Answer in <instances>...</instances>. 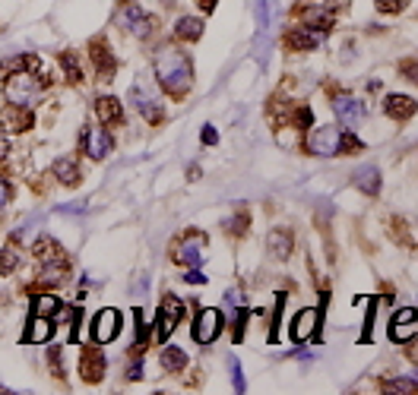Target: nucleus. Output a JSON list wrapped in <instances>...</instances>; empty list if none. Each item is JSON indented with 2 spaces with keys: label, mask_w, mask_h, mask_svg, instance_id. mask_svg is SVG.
Listing matches in <instances>:
<instances>
[{
  "label": "nucleus",
  "mask_w": 418,
  "mask_h": 395,
  "mask_svg": "<svg viewBox=\"0 0 418 395\" xmlns=\"http://www.w3.org/2000/svg\"><path fill=\"white\" fill-rule=\"evenodd\" d=\"M156 76H159V86L165 88L174 101H184L187 95H191V86H193V64L181 47H174V45L159 47Z\"/></svg>",
  "instance_id": "obj_1"
},
{
  "label": "nucleus",
  "mask_w": 418,
  "mask_h": 395,
  "mask_svg": "<svg viewBox=\"0 0 418 395\" xmlns=\"http://www.w3.org/2000/svg\"><path fill=\"white\" fill-rule=\"evenodd\" d=\"M305 149L311 155L329 159V155H342V152H358V149H365V146H361L352 133H342L339 127H317L314 133H307Z\"/></svg>",
  "instance_id": "obj_2"
},
{
  "label": "nucleus",
  "mask_w": 418,
  "mask_h": 395,
  "mask_svg": "<svg viewBox=\"0 0 418 395\" xmlns=\"http://www.w3.org/2000/svg\"><path fill=\"white\" fill-rule=\"evenodd\" d=\"M114 25H118L124 35H137V38H152L159 29V16L146 13L140 4L133 0H120L118 10H114Z\"/></svg>",
  "instance_id": "obj_3"
},
{
  "label": "nucleus",
  "mask_w": 418,
  "mask_h": 395,
  "mask_svg": "<svg viewBox=\"0 0 418 395\" xmlns=\"http://www.w3.org/2000/svg\"><path fill=\"white\" fill-rule=\"evenodd\" d=\"M45 86H48V79H38L35 70H13V73H6V79H4V95L10 105L26 108L45 92Z\"/></svg>",
  "instance_id": "obj_4"
},
{
  "label": "nucleus",
  "mask_w": 418,
  "mask_h": 395,
  "mask_svg": "<svg viewBox=\"0 0 418 395\" xmlns=\"http://www.w3.org/2000/svg\"><path fill=\"white\" fill-rule=\"evenodd\" d=\"M203 247H206V234L203 231H184L178 234L171 247V260L174 265H184V269H197L203 263Z\"/></svg>",
  "instance_id": "obj_5"
},
{
  "label": "nucleus",
  "mask_w": 418,
  "mask_h": 395,
  "mask_svg": "<svg viewBox=\"0 0 418 395\" xmlns=\"http://www.w3.org/2000/svg\"><path fill=\"white\" fill-rule=\"evenodd\" d=\"M329 101H333V114L336 120H339L342 127H349V130H355V127L365 120V101L355 98V95L349 92H336V88H329Z\"/></svg>",
  "instance_id": "obj_6"
},
{
  "label": "nucleus",
  "mask_w": 418,
  "mask_h": 395,
  "mask_svg": "<svg viewBox=\"0 0 418 395\" xmlns=\"http://www.w3.org/2000/svg\"><path fill=\"white\" fill-rule=\"evenodd\" d=\"M130 101H133V108H137V111L143 114L152 127L165 120V108H162V101H159V95H156V88H152V86L133 83L130 86Z\"/></svg>",
  "instance_id": "obj_7"
},
{
  "label": "nucleus",
  "mask_w": 418,
  "mask_h": 395,
  "mask_svg": "<svg viewBox=\"0 0 418 395\" xmlns=\"http://www.w3.org/2000/svg\"><path fill=\"white\" fill-rule=\"evenodd\" d=\"M184 319V301L174 294L162 297V307H159V319H156V338L159 342H168L171 332L178 329V323Z\"/></svg>",
  "instance_id": "obj_8"
},
{
  "label": "nucleus",
  "mask_w": 418,
  "mask_h": 395,
  "mask_svg": "<svg viewBox=\"0 0 418 395\" xmlns=\"http://www.w3.org/2000/svg\"><path fill=\"white\" fill-rule=\"evenodd\" d=\"M79 149H83L92 161H102L114 149V139L105 127H83V133H79Z\"/></svg>",
  "instance_id": "obj_9"
},
{
  "label": "nucleus",
  "mask_w": 418,
  "mask_h": 395,
  "mask_svg": "<svg viewBox=\"0 0 418 395\" xmlns=\"http://www.w3.org/2000/svg\"><path fill=\"white\" fill-rule=\"evenodd\" d=\"M89 57H92V67H96L98 83H111L114 73H118V60H114V54H111V47H108L105 38H92Z\"/></svg>",
  "instance_id": "obj_10"
},
{
  "label": "nucleus",
  "mask_w": 418,
  "mask_h": 395,
  "mask_svg": "<svg viewBox=\"0 0 418 395\" xmlns=\"http://www.w3.org/2000/svg\"><path fill=\"white\" fill-rule=\"evenodd\" d=\"M295 13L301 16V23H305L307 29H311V32H320V35H327V32L336 25V10H333V6L301 4V6H295Z\"/></svg>",
  "instance_id": "obj_11"
},
{
  "label": "nucleus",
  "mask_w": 418,
  "mask_h": 395,
  "mask_svg": "<svg viewBox=\"0 0 418 395\" xmlns=\"http://www.w3.org/2000/svg\"><path fill=\"white\" fill-rule=\"evenodd\" d=\"M120 326H124V319H120V313L114 307L98 310L96 319H92V338H96V345L114 342V338L120 336Z\"/></svg>",
  "instance_id": "obj_12"
},
{
  "label": "nucleus",
  "mask_w": 418,
  "mask_h": 395,
  "mask_svg": "<svg viewBox=\"0 0 418 395\" xmlns=\"http://www.w3.org/2000/svg\"><path fill=\"white\" fill-rule=\"evenodd\" d=\"M222 332V313L215 307H203L193 319V342L197 345H213Z\"/></svg>",
  "instance_id": "obj_13"
},
{
  "label": "nucleus",
  "mask_w": 418,
  "mask_h": 395,
  "mask_svg": "<svg viewBox=\"0 0 418 395\" xmlns=\"http://www.w3.org/2000/svg\"><path fill=\"white\" fill-rule=\"evenodd\" d=\"M32 124H35V118H32V111H26L23 105H6L4 111H0V130L6 136H19V133L32 130Z\"/></svg>",
  "instance_id": "obj_14"
},
{
  "label": "nucleus",
  "mask_w": 418,
  "mask_h": 395,
  "mask_svg": "<svg viewBox=\"0 0 418 395\" xmlns=\"http://www.w3.org/2000/svg\"><path fill=\"white\" fill-rule=\"evenodd\" d=\"M317 329H320V310H314V307H305V310H298L295 313V319H292V342H311V338H317Z\"/></svg>",
  "instance_id": "obj_15"
},
{
  "label": "nucleus",
  "mask_w": 418,
  "mask_h": 395,
  "mask_svg": "<svg viewBox=\"0 0 418 395\" xmlns=\"http://www.w3.org/2000/svg\"><path fill=\"white\" fill-rule=\"evenodd\" d=\"M105 370H108L105 354L98 348H83V354H79V379L83 383H102Z\"/></svg>",
  "instance_id": "obj_16"
},
{
  "label": "nucleus",
  "mask_w": 418,
  "mask_h": 395,
  "mask_svg": "<svg viewBox=\"0 0 418 395\" xmlns=\"http://www.w3.org/2000/svg\"><path fill=\"white\" fill-rule=\"evenodd\" d=\"M415 326H418V307H402L393 313V319H390V338L393 342H409V338H415Z\"/></svg>",
  "instance_id": "obj_17"
},
{
  "label": "nucleus",
  "mask_w": 418,
  "mask_h": 395,
  "mask_svg": "<svg viewBox=\"0 0 418 395\" xmlns=\"http://www.w3.org/2000/svg\"><path fill=\"white\" fill-rule=\"evenodd\" d=\"M418 111V101L412 98V95H387L383 98V114H387L390 120H409L412 114Z\"/></svg>",
  "instance_id": "obj_18"
},
{
  "label": "nucleus",
  "mask_w": 418,
  "mask_h": 395,
  "mask_svg": "<svg viewBox=\"0 0 418 395\" xmlns=\"http://www.w3.org/2000/svg\"><path fill=\"white\" fill-rule=\"evenodd\" d=\"M266 247H269V253H273V260L286 263L288 256H292V250H295L292 228H273L269 231V237H266Z\"/></svg>",
  "instance_id": "obj_19"
},
{
  "label": "nucleus",
  "mask_w": 418,
  "mask_h": 395,
  "mask_svg": "<svg viewBox=\"0 0 418 395\" xmlns=\"http://www.w3.org/2000/svg\"><path fill=\"white\" fill-rule=\"evenodd\" d=\"M282 42H286V51L301 54V51H314V47L320 45V38H317V32H311L307 25H301V29H288Z\"/></svg>",
  "instance_id": "obj_20"
},
{
  "label": "nucleus",
  "mask_w": 418,
  "mask_h": 395,
  "mask_svg": "<svg viewBox=\"0 0 418 395\" xmlns=\"http://www.w3.org/2000/svg\"><path fill=\"white\" fill-rule=\"evenodd\" d=\"M51 336H54L51 316H32L29 326H26V332H23V342L26 345H42V342H48Z\"/></svg>",
  "instance_id": "obj_21"
},
{
  "label": "nucleus",
  "mask_w": 418,
  "mask_h": 395,
  "mask_svg": "<svg viewBox=\"0 0 418 395\" xmlns=\"http://www.w3.org/2000/svg\"><path fill=\"white\" fill-rule=\"evenodd\" d=\"M54 177H57L64 187H77L79 181H83V171H79V161L73 159V155H64V159H57L54 161Z\"/></svg>",
  "instance_id": "obj_22"
},
{
  "label": "nucleus",
  "mask_w": 418,
  "mask_h": 395,
  "mask_svg": "<svg viewBox=\"0 0 418 395\" xmlns=\"http://www.w3.org/2000/svg\"><path fill=\"white\" fill-rule=\"evenodd\" d=\"M32 253L38 256V263H70L64 247H60L57 241H51V237H38V241L32 244Z\"/></svg>",
  "instance_id": "obj_23"
},
{
  "label": "nucleus",
  "mask_w": 418,
  "mask_h": 395,
  "mask_svg": "<svg viewBox=\"0 0 418 395\" xmlns=\"http://www.w3.org/2000/svg\"><path fill=\"white\" fill-rule=\"evenodd\" d=\"M70 272V263H42V272L35 275V288H57Z\"/></svg>",
  "instance_id": "obj_24"
},
{
  "label": "nucleus",
  "mask_w": 418,
  "mask_h": 395,
  "mask_svg": "<svg viewBox=\"0 0 418 395\" xmlns=\"http://www.w3.org/2000/svg\"><path fill=\"white\" fill-rule=\"evenodd\" d=\"M96 114L102 124H120L124 120V111H120V101L114 98V95H102V98H96Z\"/></svg>",
  "instance_id": "obj_25"
},
{
  "label": "nucleus",
  "mask_w": 418,
  "mask_h": 395,
  "mask_svg": "<svg viewBox=\"0 0 418 395\" xmlns=\"http://www.w3.org/2000/svg\"><path fill=\"white\" fill-rule=\"evenodd\" d=\"M174 38H178V42H200V38H203V19L181 16L178 23H174Z\"/></svg>",
  "instance_id": "obj_26"
},
{
  "label": "nucleus",
  "mask_w": 418,
  "mask_h": 395,
  "mask_svg": "<svg viewBox=\"0 0 418 395\" xmlns=\"http://www.w3.org/2000/svg\"><path fill=\"white\" fill-rule=\"evenodd\" d=\"M352 181H355V187H358L361 193H368V196H377V193H380V171H377L374 165L358 168Z\"/></svg>",
  "instance_id": "obj_27"
},
{
  "label": "nucleus",
  "mask_w": 418,
  "mask_h": 395,
  "mask_svg": "<svg viewBox=\"0 0 418 395\" xmlns=\"http://www.w3.org/2000/svg\"><path fill=\"white\" fill-rule=\"evenodd\" d=\"M60 310H64V304H60V297H57V294L38 291V294L32 297V313H35V316H57Z\"/></svg>",
  "instance_id": "obj_28"
},
{
  "label": "nucleus",
  "mask_w": 418,
  "mask_h": 395,
  "mask_svg": "<svg viewBox=\"0 0 418 395\" xmlns=\"http://www.w3.org/2000/svg\"><path fill=\"white\" fill-rule=\"evenodd\" d=\"M60 70H64V79H67L70 86H79V83H83V60H79L73 51H64V54H60Z\"/></svg>",
  "instance_id": "obj_29"
},
{
  "label": "nucleus",
  "mask_w": 418,
  "mask_h": 395,
  "mask_svg": "<svg viewBox=\"0 0 418 395\" xmlns=\"http://www.w3.org/2000/svg\"><path fill=\"white\" fill-rule=\"evenodd\" d=\"M159 364H162V370L165 373H181V370H187V351L184 348H165L162 351V357H159Z\"/></svg>",
  "instance_id": "obj_30"
},
{
  "label": "nucleus",
  "mask_w": 418,
  "mask_h": 395,
  "mask_svg": "<svg viewBox=\"0 0 418 395\" xmlns=\"http://www.w3.org/2000/svg\"><path fill=\"white\" fill-rule=\"evenodd\" d=\"M222 228H225L228 237H244L247 228H251V212H247V209H238V212H232L222 222Z\"/></svg>",
  "instance_id": "obj_31"
},
{
  "label": "nucleus",
  "mask_w": 418,
  "mask_h": 395,
  "mask_svg": "<svg viewBox=\"0 0 418 395\" xmlns=\"http://www.w3.org/2000/svg\"><path fill=\"white\" fill-rule=\"evenodd\" d=\"M380 392H387V395H418V379H409V377L383 379Z\"/></svg>",
  "instance_id": "obj_32"
},
{
  "label": "nucleus",
  "mask_w": 418,
  "mask_h": 395,
  "mask_svg": "<svg viewBox=\"0 0 418 395\" xmlns=\"http://www.w3.org/2000/svg\"><path fill=\"white\" fill-rule=\"evenodd\" d=\"M247 319H251V310H244V307H238V310H235V316H232V342H235V345H241V342H244Z\"/></svg>",
  "instance_id": "obj_33"
},
{
  "label": "nucleus",
  "mask_w": 418,
  "mask_h": 395,
  "mask_svg": "<svg viewBox=\"0 0 418 395\" xmlns=\"http://www.w3.org/2000/svg\"><path fill=\"white\" fill-rule=\"evenodd\" d=\"M16 269H19V250L4 247L0 250V275H13Z\"/></svg>",
  "instance_id": "obj_34"
},
{
  "label": "nucleus",
  "mask_w": 418,
  "mask_h": 395,
  "mask_svg": "<svg viewBox=\"0 0 418 395\" xmlns=\"http://www.w3.org/2000/svg\"><path fill=\"white\" fill-rule=\"evenodd\" d=\"M292 124L298 127V130H311V124H314V111L307 105H298L292 111Z\"/></svg>",
  "instance_id": "obj_35"
},
{
  "label": "nucleus",
  "mask_w": 418,
  "mask_h": 395,
  "mask_svg": "<svg viewBox=\"0 0 418 395\" xmlns=\"http://www.w3.org/2000/svg\"><path fill=\"white\" fill-rule=\"evenodd\" d=\"M282 307H286V294H276V310H273V329H269V342H279V323H282Z\"/></svg>",
  "instance_id": "obj_36"
},
{
  "label": "nucleus",
  "mask_w": 418,
  "mask_h": 395,
  "mask_svg": "<svg viewBox=\"0 0 418 395\" xmlns=\"http://www.w3.org/2000/svg\"><path fill=\"white\" fill-rule=\"evenodd\" d=\"M228 377H232V386H235V392H247L244 373H241V364H238V360H228Z\"/></svg>",
  "instance_id": "obj_37"
},
{
  "label": "nucleus",
  "mask_w": 418,
  "mask_h": 395,
  "mask_svg": "<svg viewBox=\"0 0 418 395\" xmlns=\"http://www.w3.org/2000/svg\"><path fill=\"white\" fill-rule=\"evenodd\" d=\"M409 6V0H377V10L387 13V16H396V13H402Z\"/></svg>",
  "instance_id": "obj_38"
},
{
  "label": "nucleus",
  "mask_w": 418,
  "mask_h": 395,
  "mask_svg": "<svg viewBox=\"0 0 418 395\" xmlns=\"http://www.w3.org/2000/svg\"><path fill=\"white\" fill-rule=\"evenodd\" d=\"M390 228L396 231V241H400V244H412V241H415L412 231L406 228V222H402V219H393V222H390Z\"/></svg>",
  "instance_id": "obj_39"
},
{
  "label": "nucleus",
  "mask_w": 418,
  "mask_h": 395,
  "mask_svg": "<svg viewBox=\"0 0 418 395\" xmlns=\"http://www.w3.org/2000/svg\"><path fill=\"white\" fill-rule=\"evenodd\" d=\"M400 73L418 86V60H400Z\"/></svg>",
  "instance_id": "obj_40"
},
{
  "label": "nucleus",
  "mask_w": 418,
  "mask_h": 395,
  "mask_svg": "<svg viewBox=\"0 0 418 395\" xmlns=\"http://www.w3.org/2000/svg\"><path fill=\"white\" fill-rule=\"evenodd\" d=\"M13 193H16V190H13V183L6 181V177H0V209H4L6 202L13 200Z\"/></svg>",
  "instance_id": "obj_41"
},
{
  "label": "nucleus",
  "mask_w": 418,
  "mask_h": 395,
  "mask_svg": "<svg viewBox=\"0 0 418 395\" xmlns=\"http://www.w3.org/2000/svg\"><path fill=\"white\" fill-rule=\"evenodd\" d=\"M200 142H203V146H215V142H219V133H215V127H203V130H200Z\"/></svg>",
  "instance_id": "obj_42"
},
{
  "label": "nucleus",
  "mask_w": 418,
  "mask_h": 395,
  "mask_svg": "<svg viewBox=\"0 0 418 395\" xmlns=\"http://www.w3.org/2000/svg\"><path fill=\"white\" fill-rule=\"evenodd\" d=\"M48 360H51V370L57 377H64V364H60V348H48Z\"/></svg>",
  "instance_id": "obj_43"
},
{
  "label": "nucleus",
  "mask_w": 418,
  "mask_h": 395,
  "mask_svg": "<svg viewBox=\"0 0 418 395\" xmlns=\"http://www.w3.org/2000/svg\"><path fill=\"white\" fill-rule=\"evenodd\" d=\"M127 379H143V360H133L127 367Z\"/></svg>",
  "instance_id": "obj_44"
},
{
  "label": "nucleus",
  "mask_w": 418,
  "mask_h": 395,
  "mask_svg": "<svg viewBox=\"0 0 418 395\" xmlns=\"http://www.w3.org/2000/svg\"><path fill=\"white\" fill-rule=\"evenodd\" d=\"M184 282H187V285H206V275H203V272H197V269H191V272L184 275Z\"/></svg>",
  "instance_id": "obj_45"
},
{
  "label": "nucleus",
  "mask_w": 418,
  "mask_h": 395,
  "mask_svg": "<svg viewBox=\"0 0 418 395\" xmlns=\"http://www.w3.org/2000/svg\"><path fill=\"white\" fill-rule=\"evenodd\" d=\"M6 155H10V139L6 133H0V165H6Z\"/></svg>",
  "instance_id": "obj_46"
},
{
  "label": "nucleus",
  "mask_w": 418,
  "mask_h": 395,
  "mask_svg": "<svg viewBox=\"0 0 418 395\" xmlns=\"http://www.w3.org/2000/svg\"><path fill=\"white\" fill-rule=\"evenodd\" d=\"M193 4H197L200 10H203V13H213V10H215V4H219V0H193Z\"/></svg>",
  "instance_id": "obj_47"
},
{
  "label": "nucleus",
  "mask_w": 418,
  "mask_h": 395,
  "mask_svg": "<svg viewBox=\"0 0 418 395\" xmlns=\"http://www.w3.org/2000/svg\"><path fill=\"white\" fill-rule=\"evenodd\" d=\"M57 212H67V215H73V212H83V206H57Z\"/></svg>",
  "instance_id": "obj_48"
},
{
  "label": "nucleus",
  "mask_w": 418,
  "mask_h": 395,
  "mask_svg": "<svg viewBox=\"0 0 418 395\" xmlns=\"http://www.w3.org/2000/svg\"><path fill=\"white\" fill-rule=\"evenodd\" d=\"M327 6H333V10H336V6H342V10H346V6H349V0H329Z\"/></svg>",
  "instance_id": "obj_49"
}]
</instances>
